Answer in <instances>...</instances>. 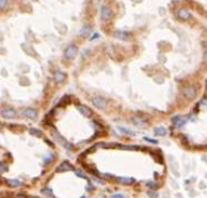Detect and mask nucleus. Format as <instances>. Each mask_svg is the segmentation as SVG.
I'll list each match as a JSON object with an SVG mask.
<instances>
[{
  "mask_svg": "<svg viewBox=\"0 0 207 198\" xmlns=\"http://www.w3.org/2000/svg\"><path fill=\"white\" fill-rule=\"evenodd\" d=\"M1 170H2V172H5V170H6V166H5L4 163H1Z\"/></svg>",
  "mask_w": 207,
  "mask_h": 198,
  "instance_id": "27",
  "label": "nucleus"
},
{
  "mask_svg": "<svg viewBox=\"0 0 207 198\" xmlns=\"http://www.w3.org/2000/svg\"><path fill=\"white\" fill-rule=\"evenodd\" d=\"M78 110L83 114L84 116H91V110L85 105H78Z\"/></svg>",
  "mask_w": 207,
  "mask_h": 198,
  "instance_id": "13",
  "label": "nucleus"
},
{
  "mask_svg": "<svg viewBox=\"0 0 207 198\" xmlns=\"http://www.w3.org/2000/svg\"><path fill=\"white\" fill-rule=\"evenodd\" d=\"M172 122H173L176 126L181 127V126H183V124H184V123L186 122V117H182V116H174V117L172 119Z\"/></svg>",
  "mask_w": 207,
  "mask_h": 198,
  "instance_id": "11",
  "label": "nucleus"
},
{
  "mask_svg": "<svg viewBox=\"0 0 207 198\" xmlns=\"http://www.w3.org/2000/svg\"><path fill=\"white\" fill-rule=\"evenodd\" d=\"M22 115H23V117H25V119H28V120H35L38 117L37 110H35V109H30V108L24 109L23 112H22Z\"/></svg>",
  "mask_w": 207,
  "mask_h": 198,
  "instance_id": "5",
  "label": "nucleus"
},
{
  "mask_svg": "<svg viewBox=\"0 0 207 198\" xmlns=\"http://www.w3.org/2000/svg\"><path fill=\"white\" fill-rule=\"evenodd\" d=\"M98 36H100V35H98V34H93V36H92V38H91V40L96 39V38H98Z\"/></svg>",
  "mask_w": 207,
  "mask_h": 198,
  "instance_id": "28",
  "label": "nucleus"
},
{
  "mask_svg": "<svg viewBox=\"0 0 207 198\" xmlns=\"http://www.w3.org/2000/svg\"><path fill=\"white\" fill-rule=\"evenodd\" d=\"M144 140H146V141H149V143H151V144H156V143H158V140H153V139L148 138V137H145Z\"/></svg>",
  "mask_w": 207,
  "mask_h": 198,
  "instance_id": "23",
  "label": "nucleus"
},
{
  "mask_svg": "<svg viewBox=\"0 0 207 198\" xmlns=\"http://www.w3.org/2000/svg\"><path fill=\"white\" fill-rule=\"evenodd\" d=\"M116 180H118L119 182H121V184H126V185L135 182V179L133 178H125V177H120V178H118Z\"/></svg>",
  "mask_w": 207,
  "mask_h": 198,
  "instance_id": "15",
  "label": "nucleus"
},
{
  "mask_svg": "<svg viewBox=\"0 0 207 198\" xmlns=\"http://www.w3.org/2000/svg\"><path fill=\"white\" fill-rule=\"evenodd\" d=\"M183 96H184V98L186 99H194L195 98V96H196V88H195V86H186V88L183 89Z\"/></svg>",
  "mask_w": 207,
  "mask_h": 198,
  "instance_id": "3",
  "label": "nucleus"
},
{
  "mask_svg": "<svg viewBox=\"0 0 207 198\" xmlns=\"http://www.w3.org/2000/svg\"><path fill=\"white\" fill-rule=\"evenodd\" d=\"M29 133L32 135H37V137H40L41 135V132L40 131H35V129H29Z\"/></svg>",
  "mask_w": 207,
  "mask_h": 198,
  "instance_id": "20",
  "label": "nucleus"
},
{
  "mask_svg": "<svg viewBox=\"0 0 207 198\" xmlns=\"http://www.w3.org/2000/svg\"><path fill=\"white\" fill-rule=\"evenodd\" d=\"M118 129H119V131H120L121 133H124V134H127V135H135V134H136L135 132H132V131H130L128 128H124V127H119Z\"/></svg>",
  "mask_w": 207,
  "mask_h": 198,
  "instance_id": "18",
  "label": "nucleus"
},
{
  "mask_svg": "<svg viewBox=\"0 0 207 198\" xmlns=\"http://www.w3.org/2000/svg\"><path fill=\"white\" fill-rule=\"evenodd\" d=\"M92 104L100 110H104L107 108V100L102 98V97H93L92 98Z\"/></svg>",
  "mask_w": 207,
  "mask_h": 198,
  "instance_id": "4",
  "label": "nucleus"
},
{
  "mask_svg": "<svg viewBox=\"0 0 207 198\" xmlns=\"http://www.w3.org/2000/svg\"><path fill=\"white\" fill-rule=\"evenodd\" d=\"M131 122H132L136 127H145V126H146V123L141 119H132L131 120Z\"/></svg>",
  "mask_w": 207,
  "mask_h": 198,
  "instance_id": "16",
  "label": "nucleus"
},
{
  "mask_svg": "<svg viewBox=\"0 0 207 198\" xmlns=\"http://www.w3.org/2000/svg\"><path fill=\"white\" fill-rule=\"evenodd\" d=\"M75 173H76V175H79V177H81V178H83V179H87V178H86V175H85V174H83V173H81L80 170H76Z\"/></svg>",
  "mask_w": 207,
  "mask_h": 198,
  "instance_id": "24",
  "label": "nucleus"
},
{
  "mask_svg": "<svg viewBox=\"0 0 207 198\" xmlns=\"http://www.w3.org/2000/svg\"><path fill=\"white\" fill-rule=\"evenodd\" d=\"M78 55V47L75 45H69L65 50H64V56L68 59H74Z\"/></svg>",
  "mask_w": 207,
  "mask_h": 198,
  "instance_id": "1",
  "label": "nucleus"
},
{
  "mask_svg": "<svg viewBox=\"0 0 207 198\" xmlns=\"http://www.w3.org/2000/svg\"><path fill=\"white\" fill-rule=\"evenodd\" d=\"M111 198H124V195L123 193H116V195L111 196Z\"/></svg>",
  "mask_w": 207,
  "mask_h": 198,
  "instance_id": "25",
  "label": "nucleus"
},
{
  "mask_svg": "<svg viewBox=\"0 0 207 198\" xmlns=\"http://www.w3.org/2000/svg\"><path fill=\"white\" fill-rule=\"evenodd\" d=\"M44 193H47V195H52V191H51V190H44Z\"/></svg>",
  "mask_w": 207,
  "mask_h": 198,
  "instance_id": "26",
  "label": "nucleus"
},
{
  "mask_svg": "<svg viewBox=\"0 0 207 198\" xmlns=\"http://www.w3.org/2000/svg\"><path fill=\"white\" fill-rule=\"evenodd\" d=\"M177 16L181 18V20H189L190 18V12L186 10V9H179L178 12H177Z\"/></svg>",
  "mask_w": 207,
  "mask_h": 198,
  "instance_id": "9",
  "label": "nucleus"
},
{
  "mask_svg": "<svg viewBox=\"0 0 207 198\" xmlns=\"http://www.w3.org/2000/svg\"><path fill=\"white\" fill-rule=\"evenodd\" d=\"M6 182H7V185L11 186V187H17V186L21 185V181H20V180H14V179L6 180Z\"/></svg>",
  "mask_w": 207,
  "mask_h": 198,
  "instance_id": "17",
  "label": "nucleus"
},
{
  "mask_svg": "<svg viewBox=\"0 0 207 198\" xmlns=\"http://www.w3.org/2000/svg\"><path fill=\"white\" fill-rule=\"evenodd\" d=\"M83 198H86V197H83Z\"/></svg>",
  "mask_w": 207,
  "mask_h": 198,
  "instance_id": "30",
  "label": "nucleus"
},
{
  "mask_svg": "<svg viewBox=\"0 0 207 198\" xmlns=\"http://www.w3.org/2000/svg\"><path fill=\"white\" fill-rule=\"evenodd\" d=\"M6 4H7V0H0V7H1V9H5V7H6Z\"/></svg>",
  "mask_w": 207,
  "mask_h": 198,
  "instance_id": "21",
  "label": "nucleus"
},
{
  "mask_svg": "<svg viewBox=\"0 0 207 198\" xmlns=\"http://www.w3.org/2000/svg\"><path fill=\"white\" fill-rule=\"evenodd\" d=\"M53 137L56 138V140H57V141H60V143L62 144V145L64 146V147H65V149H67V150H70V149H72V145H70L68 141H65V140L62 138V135H60L57 132H53Z\"/></svg>",
  "mask_w": 207,
  "mask_h": 198,
  "instance_id": "7",
  "label": "nucleus"
},
{
  "mask_svg": "<svg viewBox=\"0 0 207 198\" xmlns=\"http://www.w3.org/2000/svg\"><path fill=\"white\" fill-rule=\"evenodd\" d=\"M154 134L159 135V137H164V135L167 134V129H166L165 127H158V128L154 129Z\"/></svg>",
  "mask_w": 207,
  "mask_h": 198,
  "instance_id": "14",
  "label": "nucleus"
},
{
  "mask_svg": "<svg viewBox=\"0 0 207 198\" xmlns=\"http://www.w3.org/2000/svg\"><path fill=\"white\" fill-rule=\"evenodd\" d=\"M206 87H207V83H206Z\"/></svg>",
  "mask_w": 207,
  "mask_h": 198,
  "instance_id": "29",
  "label": "nucleus"
},
{
  "mask_svg": "<svg viewBox=\"0 0 207 198\" xmlns=\"http://www.w3.org/2000/svg\"><path fill=\"white\" fill-rule=\"evenodd\" d=\"M101 16H102V20L107 21L110 18L111 16V12H110V9L107 6V5H103L102 6V10H101Z\"/></svg>",
  "mask_w": 207,
  "mask_h": 198,
  "instance_id": "8",
  "label": "nucleus"
},
{
  "mask_svg": "<svg viewBox=\"0 0 207 198\" xmlns=\"http://www.w3.org/2000/svg\"><path fill=\"white\" fill-rule=\"evenodd\" d=\"M0 115H1L2 119L10 120V119L16 117V111H15L12 108H2V109L0 110Z\"/></svg>",
  "mask_w": 207,
  "mask_h": 198,
  "instance_id": "2",
  "label": "nucleus"
},
{
  "mask_svg": "<svg viewBox=\"0 0 207 198\" xmlns=\"http://www.w3.org/2000/svg\"><path fill=\"white\" fill-rule=\"evenodd\" d=\"M68 170H73L72 164L68 163V162H63L62 164L57 168V172H60V173H62V172H68Z\"/></svg>",
  "mask_w": 207,
  "mask_h": 198,
  "instance_id": "10",
  "label": "nucleus"
},
{
  "mask_svg": "<svg viewBox=\"0 0 207 198\" xmlns=\"http://www.w3.org/2000/svg\"><path fill=\"white\" fill-rule=\"evenodd\" d=\"M201 106H204V109H207V99H204L201 103H200Z\"/></svg>",
  "mask_w": 207,
  "mask_h": 198,
  "instance_id": "22",
  "label": "nucleus"
},
{
  "mask_svg": "<svg viewBox=\"0 0 207 198\" xmlns=\"http://www.w3.org/2000/svg\"><path fill=\"white\" fill-rule=\"evenodd\" d=\"M88 33H90V28H88V27H84L83 30L80 32V34H81L83 36H87V35H88Z\"/></svg>",
  "mask_w": 207,
  "mask_h": 198,
  "instance_id": "19",
  "label": "nucleus"
},
{
  "mask_svg": "<svg viewBox=\"0 0 207 198\" xmlns=\"http://www.w3.org/2000/svg\"><path fill=\"white\" fill-rule=\"evenodd\" d=\"M114 36H115L116 39L127 40L128 39V33H126V32H121V30H116V32L114 33Z\"/></svg>",
  "mask_w": 207,
  "mask_h": 198,
  "instance_id": "12",
  "label": "nucleus"
},
{
  "mask_svg": "<svg viewBox=\"0 0 207 198\" xmlns=\"http://www.w3.org/2000/svg\"><path fill=\"white\" fill-rule=\"evenodd\" d=\"M64 80H65V74H64L63 71H61V70L55 71V74H53V81H55L56 83H62Z\"/></svg>",
  "mask_w": 207,
  "mask_h": 198,
  "instance_id": "6",
  "label": "nucleus"
}]
</instances>
